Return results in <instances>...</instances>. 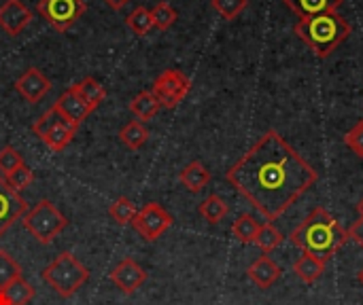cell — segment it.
Returning <instances> with one entry per match:
<instances>
[{"mask_svg":"<svg viewBox=\"0 0 363 305\" xmlns=\"http://www.w3.org/2000/svg\"><path fill=\"white\" fill-rule=\"evenodd\" d=\"M225 180L272 223L315 187L319 174L277 130H268L225 172Z\"/></svg>","mask_w":363,"mask_h":305,"instance_id":"cell-1","label":"cell"},{"mask_svg":"<svg viewBox=\"0 0 363 305\" xmlns=\"http://www.w3.org/2000/svg\"><path fill=\"white\" fill-rule=\"evenodd\" d=\"M349 240V231L325 208H315L300 227L291 231V242L302 253L328 263Z\"/></svg>","mask_w":363,"mask_h":305,"instance_id":"cell-2","label":"cell"},{"mask_svg":"<svg viewBox=\"0 0 363 305\" xmlns=\"http://www.w3.org/2000/svg\"><path fill=\"white\" fill-rule=\"evenodd\" d=\"M294 32L308 45V49L317 57L325 59L332 55V51H336L340 42L349 38L353 28L342 15H338V11H332V13L300 19Z\"/></svg>","mask_w":363,"mask_h":305,"instance_id":"cell-3","label":"cell"},{"mask_svg":"<svg viewBox=\"0 0 363 305\" xmlns=\"http://www.w3.org/2000/svg\"><path fill=\"white\" fill-rule=\"evenodd\" d=\"M43 280L60 297L68 299L89 280V270L74 255L62 253L43 270Z\"/></svg>","mask_w":363,"mask_h":305,"instance_id":"cell-4","label":"cell"},{"mask_svg":"<svg viewBox=\"0 0 363 305\" xmlns=\"http://www.w3.org/2000/svg\"><path fill=\"white\" fill-rule=\"evenodd\" d=\"M21 223L26 231L40 244H51L68 225L66 217L49 200H40L38 204H34V208H30L21 217Z\"/></svg>","mask_w":363,"mask_h":305,"instance_id":"cell-5","label":"cell"},{"mask_svg":"<svg viewBox=\"0 0 363 305\" xmlns=\"http://www.w3.org/2000/svg\"><path fill=\"white\" fill-rule=\"evenodd\" d=\"M87 11L85 0H40L38 13L40 17L55 28L57 32H66L72 28Z\"/></svg>","mask_w":363,"mask_h":305,"instance_id":"cell-6","label":"cell"},{"mask_svg":"<svg viewBox=\"0 0 363 305\" xmlns=\"http://www.w3.org/2000/svg\"><path fill=\"white\" fill-rule=\"evenodd\" d=\"M189 89H191V81L187 79V74H183L177 68L164 70L153 83V93L160 100L162 108L179 106L185 100V96L189 93Z\"/></svg>","mask_w":363,"mask_h":305,"instance_id":"cell-7","label":"cell"},{"mask_svg":"<svg viewBox=\"0 0 363 305\" xmlns=\"http://www.w3.org/2000/svg\"><path fill=\"white\" fill-rule=\"evenodd\" d=\"M134 229L147 240V242H155L157 238H162L170 225H172V217L155 202L147 204L143 210H138L136 219L132 221Z\"/></svg>","mask_w":363,"mask_h":305,"instance_id":"cell-8","label":"cell"},{"mask_svg":"<svg viewBox=\"0 0 363 305\" xmlns=\"http://www.w3.org/2000/svg\"><path fill=\"white\" fill-rule=\"evenodd\" d=\"M147 280V272L143 270V265H138L134 259H123L119 261L113 272H111V282L123 293V295H132L136 293Z\"/></svg>","mask_w":363,"mask_h":305,"instance_id":"cell-9","label":"cell"},{"mask_svg":"<svg viewBox=\"0 0 363 305\" xmlns=\"http://www.w3.org/2000/svg\"><path fill=\"white\" fill-rule=\"evenodd\" d=\"M26 212H28V202L6 185L4 176H0V236Z\"/></svg>","mask_w":363,"mask_h":305,"instance_id":"cell-10","label":"cell"},{"mask_svg":"<svg viewBox=\"0 0 363 305\" xmlns=\"http://www.w3.org/2000/svg\"><path fill=\"white\" fill-rule=\"evenodd\" d=\"M30 21H32V11L21 0H4L0 4V28L9 36L15 38L17 34H21Z\"/></svg>","mask_w":363,"mask_h":305,"instance_id":"cell-11","label":"cell"},{"mask_svg":"<svg viewBox=\"0 0 363 305\" xmlns=\"http://www.w3.org/2000/svg\"><path fill=\"white\" fill-rule=\"evenodd\" d=\"M15 89H17V93H19L26 102L36 104V102H40V100L47 96V91L51 89V81H49L38 68H28V70L15 81Z\"/></svg>","mask_w":363,"mask_h":305,"instance_id":"cell-12","label":"cell"},{"mask_svg":"<svg viewBox=\"0 0 363 305\" xmlns=\"http://www.w3.org/2000/svg\"><path fill=\"white\" fill-rule=\"evenodd\" d=\"M62 115H64V119L66 121H70L72 125H81L87 117H89V113H91V108L79 98V93L72 89V87H68L57 100H55V104H53Z\"/></svg>","mask_w":363,"mask_h":305,"instance_id":"cell-13","label":"cell"},{"mask_svg":"<svg viewBox=\"0 0 363 305\" xmlns=\"http://www.w3.org/2000/svg\"><path fill=\"white\" fill-rule=\"evenodd\" d=\"M247 274H249V278H251V282L255 287H259V289L266 291V289H270L281 278V267L268 255H262L259 259H255L249 265Z\"/></svg>","mask_w":363,"mask_h":305,"instance_id":"cell-14","label":"cell"},{"mask_svg":"<svg viewBox=\"0 0 363 305\" xmlns=\"http://www.w3.org/2000/svg\"><path fill=\"white\" fill-rule=\"evenodd\" d=\"M285 4L300 17H315V15H323V13H332L338 11L342 0H285Z\"/></svg>","mask_w":363,"mask_h":305,"instance_id":"cell-15","label":"cell"},{"mask_svg":"<svg viewBox=\"0 0 363 305\" xmlns=\"http://www.w3.org/2000/svg\"><path fill=\"white\" fill-rule=\"evenodd\" d=\"M179 180L189 193H200L211 183V172L206 170V166L202 161H191L181 170Z\"/></svg>","mask_w":363,"mask_h":305,"instance_id":"cell-16","label":"cell"},{"mask_svg":"<svg viewBox=\"0 0 363 305\" xmlns=\"http://www.w3.org/2000/svg\"><path fill=\"white\" fill-rule=\"evenodd\" d=\"M32 299H34V289L23 276L0 289V305H28Z\"/></svg>","mask_w":363,"mask_h":305,"instance_id":"cell-17","label":"cell"},{"mask_svg":"<svg viewBox=\"0 0 363 305\" xmlns=\"http://www.w3.org/2000/svg\"><path fill=\"white\" fill-rule=\"evenodd\" d=\"M74 134H77V125H72L70 121H62V123L53 125L49 132H45V134L40 136V140H43L51 151L60 153V151H64V149L70 144V140L74 138Z\"/></svg>","mask_w":363,"mask_h":305,"instance_id":"cell-18","label":"cell"},{"mask_svg":"<svg viewBox=\"0 0 363 305\" xmlns=\"http://www.w3.org/2000/svg\"><path fill=\"white\" fill-rule=\"evenodd\" d=\"M72 89L79 93V98L94 110V108H98L100 106V102L106 98V89H104V85L98 81V79H94V76H85L83 81H79L77 85H72Z\"/></svg>","mask_w":363,"mask_h":305,"instance_id":"cell-19","label":"cell"},{"mask_svg":"<svg viewBox=\"0 0 363 305\" xmlns=\"http://www.w3.org/2000/svg\"><path fill=\"white\" fill-rule=\"evenodd\" d=\"M294 272H296V276H298L302 282L313 284V282H317V280L323 276V272H325V263H323V261H319V259H317V257H313V255L302 253V255L298 257V261L294 263Z\"/></svg>","mask_w":363,"mask_h":305,"instance_id":"cell-20","label":"cell"},{"mask_svg":"<svg viewBox=\"0 0 363 305\" xmlns=\"http://www.w3.org/2000/svg\"><path fill=\"white\" fill-rule=\"evenodd\" d=\"M162 104L155 98L153 91H140L136 98H132L130 102V113L138 119V121H149L160 113Z\"/></svg>","mask_w":363,"mask_h":305,"instance_id":"cell-21","label":"cell"},{"mask_svg":"<svg viewBox=\"0 0 363 305\" xmlns=\"http://www.w3.org/2000/svg\"><path fill=\"white\" fill-rule=\"evenodd\" d=\"M228 204H225V200L223 197H219V195H208L202 204H200V208H198V212H200V217L204 219V221H208L211 225H217V223H221L225 217H228Z\"/></svg>","mask_w":363,"mask_h":305,"instance_id":"cell-22","label":"cell"},{"mask_svg":"<svg viewBox=\"0 0 363 305\" xmlns=\"http://www.w3.org/2000/svg\"><path fill=\"white\" fill-rule=\"evenodd\" d=\"M119 138L121 142L132 149V151H138L145 146V142L149 140V130L143 121H130L121 132H119Z\"/></svg>","mask_w":363,"mask_h":305,"instance_id":"cell-23","label":"cell"},{"mask_svg":"<svg viewBox=\"0 0 363 305\" xmlns=\"http://www.w3.org/2000/svg\"><path fill=\"white\" fill-rule=\"evenodd\" d=\"M262 223H257V219L253 214H240L234 225H232V234L238 242L242 244H253L255 242V236L259 231Z\"/></svg>","mask_w":363,"mask_h":305,"instance_id":"cell-24","label":"cell"},{"mask_svg":"<svg viewBox=\"0 0 363 305\" xmlns=\"http://www.w3.org/2000/svg\"><path fill=\"white\" fill-rule=\"evenodd\" d=\"M281 242H283V234H281L272 223H264V225L259 227V231H257L253 244H257V248H259L264 255H268V253H272L274 248H279Z\"/></svg>","mask_w":363,"mask_h":305,"instance_id":"cell-25","label":"cell"},{"mask_svg":"<svg viewBox=\"0 0 363 305\" xmlns=\"http://www.w3.org/2000/svg\"><path fill=\"white\" fill-rule=\"evenodd\" d=\"M125 23H128V28H130L136 36H147V34L151 32V28H153V15H151L149 8L136 6V8L128 15Z\"/></svg>","mask_w":363,"mask_h":305,"instance_id":"cell-26","label":"cell"},{"mask_svg":"<svg viewBox=\"0 0 363 305\" xmlns=\"http://www.w3.org/2000/svg\"><path fill=\"white\" fill-rule=\"evenodd\" d=\"M108 214H111V219H113L117 225H128V223H132V221L136 219L138 210H136V206H134L128 197H119V200H115V202L111 204Z\"/></svg>","mask_w":363,"mask_h":305,"instance_id":"cell-27","label":"cell"},{"mask_svg":"<svg viewBox=\"0 0 363 305\" xmlns=\"http://www.w3.org/2000/svg\"><path fill=\"white\" fill-rule=\"evenodd\" d=\"M151 15H153V25H155L157 30H170V28L174 25L177 17H179L177 8H174L170 2H157V4L153 6Z\"/></svg>","mask_w":363,"mask_h":305,"instance_id":"cell-28","label":"cell"},{"mask_svg":"<svg viewBox=\"0 0 363 305\" xmlns=\"http://www.w3.org/2000/svg\"><path fill=\"white\" fill-rule=\"evenodd\" d=\"M17 278H21L19 263L6 251H0V289H4L6 284H11Z\"/></svg>","mask_w":363,"mask_h":305,"instance_id":"cell-29","label":"cell"},{"mask_svg":"<svg viewBox=\"0 0 363 305\" xmlns=\"http://www.w3.org/2000/svg\"><path fill=\"white\" fill-rule=\"evenodd\" d=\"M4 180H6V185H9L15 193H19V191H23L26 187H30V185H32V180H34V172L23 163V166H19L17 170L9 172V174L4 176Z\"/></svg>","mask_w":363,"mask_h":305,"instance_id":"cell-30","label":"cell"},{"mask_svg":"<svg viewBox=\"0 0 363 305\" xmlns=\"http://www.w3.org/2000/svg\"><path fill=\"white\" fill-rule=\"evenodd\" d=\"M211 4L223 19L232 21L249 6V0H211Z\"/></svg>","mask_w":363,"mask_h":305,"instance_id":"cell-31","label":"cell"},{"mask_svg":"<svg viewBox=\"0 0 363 305\" xmlns=\"http://www.w3.org/2000/svg\"><path fill=\"white\" fill-rule=\"evenodd\" d=\"M62 121H66L64 115H62L55 106H51V108H47V110L36 119V123L32 125V132L40 138L45 132H49L53 125H57V123H62Z\"/></svg>","mask_w":363,"mask_h":305,"instance_id":"cell-32","label":"cell"},{"mask_svg":"<svg viewBox=\"0 0 363 305\" xmlns=\"http://www.w3.org/2000/svg\"><path fill=\"white\" fill-rule=\"evenodd\" d=\"M19 166H23L21 153H17V149H13V146H2L0 149V176H6L9 172L17 170Z\"/></svg>","mask_w":363,"mask_h":305,"instance_id":"cell-33","label":"cell"},{"mask_svg":"<svg viewBox=\"0 0 363 305\" xmlns=\"http://www.w3.org/2000/svg\"><path fill=\"white\" fill-rule=\"evenodd\" d=\"M345 144L357 155V157H362L363 159V119L362 121H357L349 132H347V136H345Z\"/></svg>","mask_w":363,"mask_h":305,"instance_id":"cell-34","label":"cell"},{"mask_svg":"<svg viewBox=\"0 0 363 305\" xmlns=\"http://www.w3.org/2000/svg\"><path fill=\"white\" fill-rule=\"evenodd\" d=\"M349 238L351 240H355L359 246L363 248V217H359V221H355L353 225H351V229H349Z\"/></svg>","mask_w":363,"mask_h":305,"instance_id":"cell-35","label":"cell"},{"mask_svg":"<svg viewBox=\"0 0 363 305\" xmlns=\"http://www.w3.org/2000/svg\"><path fill=\"white\" fill-rule=\"evenodd\" d=\"M111 8H115V11H119V8H123L130 0H104Z\"/></svg>","mask_w":363,"mask_h":305,"instance_id":"cell-36","label":"cell"},{"mask_svg":"<svg viewBox=\"0 0 363 305\" xmlns=\"http://www.w3.org/2000/svg\"><path fill=\"white\" fill-rule=\"evenodd\" d=\"M357 212H359V217H363V197L359 200V204H357Z\"/></svg>","mask_w":363,"mask_h":305,"instance_id":"cell-37","label":"cell"},{"mask_svg":"<svg viewBox=\"0 0 363 305\" xmlns=\"http://www.w3.org/2000/svg\"><path fill=\"white\" fill-rule=\"evenodd\" d=\"M357 278H359V282H362V284H363V270H362V272H359V274H357Z\"/></svg>","mask_w":363,"mask_h":305,"instance_id":"cell-38","label":"cell"}]
</instances>
